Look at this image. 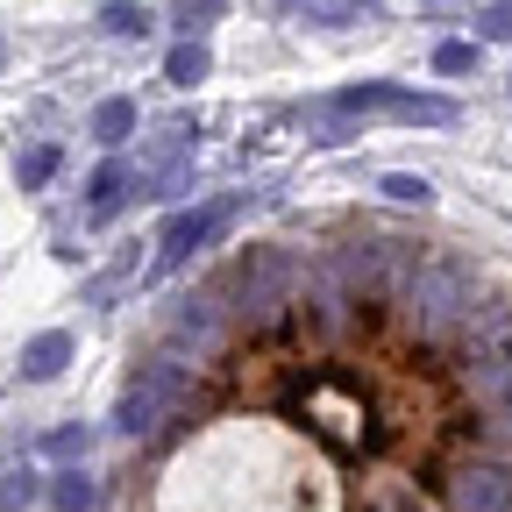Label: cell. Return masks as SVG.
Masks as SVG:
<instances>
[{
  "label": "cell",
  "mask_w": 512,
  "mask_h": 512,
  "mask_svg": "<svg viewBox=\"0 0 512 512\" xmlns=\"http://www.w3.org/2000/svg\"><path fill=\"white\" fill-rule=\"evenodd\" d=\"M427 121V128H448L456 121V100H441V93H406V86H349L328 100V121Z\"/></svg>",
  "instance_id": "cell-2"
},
{
  "label": "cell",
  "mask_w": 512,
  "mask_h": 512,
  "mask_svg": "<svg viewBox=\"0 0 512 512\" xmlns=\"http://www.w3.org/2000/svg\"><path fill=\"white\" fill-rule=\"evenodd\" d=\"M50 171H57V150H50V143H36V150L22 157V192H36V185H43Z\"/></svg>",
  "instance_id": "cell-15"
},
{
  "label": "cell",
  "mask_w": 512,
  "mask_h": 512,
  "mask_svg": "<svg viewBox=\"0 0 512 512\" xmlns=\"http://www.w3.org/2000/svg\"><path fill=\"white\" fill-rule=\"evenodd\" d=\"M128 128H136V100H100L93 107V136L100 143H128Z\"/></svg>",
  "instance_id": "cell-6"
},
{
  "label": "cell",
  "mask_w": 512,
  "mask_h": 512,
  "mask_svg": "<svg viewBox=\"0 0 512 512\" xmlns=\"http://www.w3.org/2000/svg\"><path fill=\"white\" fill-rule=\"evenodd\" d=\"M306 15L313 22H370L377 0H306Z\"/></svg>",
  "instance_id": "cell-8"
},
{
  "label": "cell",
  "mask_w": 512,
  "mask_h": 512,
  "mask_svg": "<svg viewBox=\"0 0 512 512\" xmlns=\"http://www.w3.org/2000/svg\"><path fill=\"white\" fill-rule=\"evenodd\" d=\"M477 36H491V43H512V0H491V8L477 15Z\"/></svg>",
  "instance_id": "cell-13"
},
{
  "label": "cell",
  "mask_w": 512,
  "mask_h": 512,
  "mask_svg": "<svg viewBox=\"0 0 512 512\" xmlns=\"http://www.w3.org/2000/svg\"><path fill=\"white\" fill-rule=\"evenodd\" d=\"M384 192H392L399 207H427V192H434V185H427V178H406V171H392V178H384Z\"/></svg>",
  "instance_id": "cell-14"
},
{
  "label": "cell",
  "mask_w": 512,
  "mask_h": 512,
  "mask_svg": "<svg viewBox=\"0 0 512 512\" xmlns=\"http://www.w3.org/2000/svg\"><path fill=\"white\" fill-rule=\"evenodd\" d=\"M128 185H136V164H121V157L93 171V221H107V214L128 200Z\"/></svg>",
  "instance_id": "cell-5"
},
{
  "label": "cell",
  "mask_w": 512,
  "mask_h": 512,
  "mask_svg": "<svg viewBox=\"0 0 512 512\" xmlns=\"http://www.w3.org/2000/svg\"><path fill=\"white\" fill-rule=\"evenodd\" d=\"M235 207H242V200H207V207L178 214V221L164 228V242H157V264H150V271H157V278L185 271V264H192V249H207V242H214V235L235 221Z\"/></svg>",
  "instance_id": "cell-3"
},
{
  "label": "cell",
  "mask_w": 512,
  "mask_h": 512,
  "mask_svg": "<svg viewBox=\"0 0 512 512\" xmlns=\"http://www.w3.org/2000/svg\"><path fill=\"white\" fill-rule=\"evenodd\" d=\"M434 72H448V79H456V72H477V43H441V50H434Z\"/></svg>",
  "instance_id": "cell-12"
},
{
  "label": "cell",
  "mask_w": 512,
  "mask_h": 512,
  "mask_svg": "<svg viewBox=\"0 0 512 512\" xmlns=\"http://www.w3.org/2000/svg\"><path fill=\"white\" fill-rule=\"evenodd\" d=\"M100 22H107L114 36H143V29H150V15H143V8H128V0H107Z\"/></svg>",
  "instance_id": "cell-10"
},
{
  "label": "cell",
  "mask_w": 512,
  "mask_h": 512,
  "mask_svg": "<svg viewBox=\"0 0 512 512\" xmlns=\"http://www.w3.org/2000/svg\"><path fill=\"white\" fill-rule=\"evenodd\" d=\"M0 64H8V36H0Z\"/></svg>",
  "instance_id": "cell-18"
},
{
  "label": "cell",
  "mask_w": 512,
  "mask_h": 512,
  "mask_svg": "<svg viewBox=\"0 0 512 512\" xmlns=\"http://www.w3.org/2000/svg\"><path fill=\"white\" fill-rule=\"evenodd\" d=\"M107 512H512V264L313 214L207 264L128 356Z\"/></svg>",
  "instance_id": "cell-1"
},
{
  "label": "cell",
  "mask_w": 512,
  "mask_h": 512,
  "mask_svg": "<svg viewBox=\"0 0 512 512\" xmlns=\"http://www.w3.org/2000/svg\"><path fill=\"white\" fill-rule=\"evenodd\" d=\"M50 498H57V512H86V505H93V477H79V470H64Z\"/></svg>",
  "instance_id": "cell-9"
},
{
  "label": "cell",
  "mask_w": 512,
  "mask_h": 512,
  "mask_svg": "<svg viewBox=\"0 0 512 512\" xmlns=\"http://www.w3.org/2000/svg\"><path fill=\"white\" fill-rule=\"evenodd\" d=\"M43 456H86V427H57V434H43Z\"/></svg>",
  "instance_id": "cell-16"
},
{
  "label": "cell",
  "mask_w": 512,
  "mask_h": 512,
  "mask_svg": "<svg viewBox=\"0 0 512 512\" xmlns=\"http://www.w3.org/2000/svg\"><path fill=\"white\" fill-rule=\"evenodd\" d=\"M221 15V0H178V29L192 36V29H200V22H214Z\"/></svg>",
  "instance_id": "cell-17"
},
{
  "label": "cell",
  "mask_w": 512,
  "mask_h": 512,
  "mask_svg": "<svg viewBox=\"0 0 512 512\" xmlns=\"http://www.w3.org/2000/svg\"><path fill=\"white\" fill-rule=\"evenodd\" d=\"M164 79H171V86H200V79H207V50H200V43H178V50L164 57Z\"/></svg>",
  "instance_id": "cell-7"
},
{
  "label": "cell",
  "mask_w": 512,
  "mask_h": 512,
  "mask_svg": "<svg viewBox=\"0 0 512 512\" xmlns=\"http://www.w3.org/2000/svg\"><path fill=\"white\" fill-rule=\"evenodd\" d=\"M29 498H36V477H29V470H8V477H0V512H29Z\"/></svg>",
  "instance_id": "cell-11"
},
{
  "label": "cell",
  "mask_w": 512,
  "mask_h": 512,
  "mask_svg": "<svg viewBox=\"0 0 512 512\" xmlns=\"http://www.w3.org/2000/svg\"><path fill=\"white\" fill-rule=\"evenodd\" d=\"M64 363H72V335H57V328H50V335H36V342L22 349V377H36V384H43V377H57Z\"/></svg>",
  "instance_id": "cell-4"
}]
</instances>
